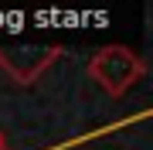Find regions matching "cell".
<instances>
[{"mask_svg": "<svg viewBox=\"0 0 153 150\" xmlns=\"http://www.w3.org/2000/svg\"><path fill=\"white\" fill-rule=\"evenodd\" d=\"M58 58V45H0V72L17 85H34Z\"/></svg>", "mask_w": 153, "mask_h": 150, "instance_id": "7a4b0ae2", "label": "cell"}, {"mask_svg": "<svg viewBox=\"0 0 153 150\" xmlns=\"http://www.w3.org/2000/svg\"><path fill=\"white\" fill-rule=\"evenodd\" d=\"M0 140H4V137H0Z\"/></svg>", "mask_w": 153, "mask_h": 150, "instance_id": "277c9868", "label": "cell"}, {"mask_svg": "<svg viewBox=\"0 0 153 150\" xmlns=\"http://www.w3.org/2000/svg\"><path fill=\"white\" fill-rule=\"evenodd\" d=\"M143 75H146V61L126 45H105L88 61V78L112 99L126 96Z\"/></svg>", "mask_w": 153, "mask_h": 150, "instance_id": "6da1fadb", "label": "cell"}, {"mask_svg": "<svg viewBox=\"0 0 153 150\" xmlns=\"http://www.w3.org/2000/svg\"><path fill=\"white\" fill-rule=\"evenodd\" d=\"M0 150H10V147H7V140H0Z\"/></svg>", "mask_w": 153, "mask_h": 150, "instance_id": "3957f363", "label": "cell"}]
</instances>
